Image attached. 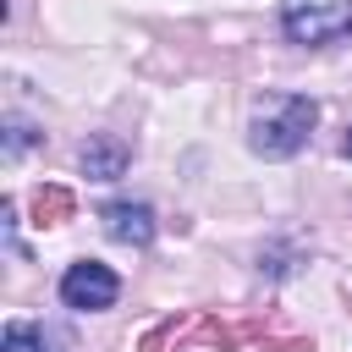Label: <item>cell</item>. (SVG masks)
<instances>
[{"label": "cell", "mask_w": 352, "mask_h": 352, "mask_svg": "<svg viewBox=\"0 0 352 352\" xmlns=\"http://www.w3.org/2000/svg\"><path fill=\"white\" fill-rule=\"evenodd\" d=\"M198 319H204V314H170L160 330H148V336H143V346H138V352H170V346H182L187 336H198Z\"/></svg>", "instance_id": "6"}, {"label": "cell", "mask_w": 352, "mask_h": 352, "mask_svg": "<svg viewBox=\"0 0 352 352\" xmlns=\"http://www.w3.org/2000/svg\"><path fill=\"white\" fill-rule=\"evenodd\" d=\"M126 143L121 138H110V132H99V138H88L82 143V170L94 176V182H116L121 170H126Z\"/></svg>", "instance_id": "5"}, {"label": "cell", "mask_w": 352, "mask_h": 352, "mask_svg": "<svg viewBox=\"0 0 352 352\" xmlns=\"http://www.w3.org/2000/svg\"><path fill=\"white\" fill-rule=\"evenodd\" d=\"M314 121H319V104H314L308 94H275V99H264L258 116H253V148H258L264 160H286V154H297V148L308 143Z\"/></svg>", "instance_id": "1"}, {"label": "cell", "mask_w": 352, "mask_h": 352, "mask_svg": "<svg viewBox=\"0 0 352 352\" xmlns=\"http://www.w3.org/2000/svg\"><path fill=\"white\" fill-rule=\"evenodd\" d=\"M33 220H38V226H60V220H72V192L55 187V182L33 187Z\"/></svg>", "instance_id": "7"}, {"label": "cell", "mask_w": 352, "mask_h": 352, "mask_svg": "<svg viewBox=\"0 0 352 352\" xmlns=\"http://www.w3.org/2000/svg\"><path fill=\"white\" fill-rule=\"evenodd\" d=\"M0 352H50V336L38 330V324H6V341H0Z\"/></svg>", "instance_id": "8"}, {"label": "cell", "mask_w": 352, "mask_h": 352, "mask_svg": "<svg viewBox=\"0 0 352 352\" xmlns=\"http://www.w3.org/2000/svg\"><path fill=\"white\" fill-rule=\"evenodd\" d=\"M28 143H33V126H28V121H22V116H11V132H6V154H11V160H16V154H22V148H28Z\"/></svg>", "instance_id": "9"}, {"label": "cell", "mask_w": 352, "mask_h": 352, "mask_svg": "<svg viewBox=\"0 0 352 352\" xmlns=\"http://www.w3.org/2000/svg\"><path fill=\"white\" fill-rule=\"evenodd\" d=\"M99 220H104V231H110L116 242H132V248L154 242V209H148V204H104Z\"/></svg>", "instance_id": "4"}, {"label": "cell", "mask_w": 352, "mask_h": 352, "mask_svg": "<svg viewBox=\"0 0 352 352\" xmlns=\"http://www.w3.org/2000/svg\"><path fill=\"white\" fill-rule=\"evenodd\" d=\"M116 292H121V280H116V270L110 264H94V258H82V264H72L66 275H60V302L66 308H110L116 302Z\"/></svg>", "instance_id": "3"}, {"label": "cell", "mask_w": 352, "mask_h": 352, "mask_svg": "<svg viewBox=\"0 0 352 352\" xmlns=\"http://www.w3.org/2000/svg\"><path fill=\"white\" fill-rule=\"evenodd\" d=\"M280 22L297 44H324L352 28V0H286Z\"/></svg>", "instance_id": "2"}, {"label": "cell", "mask_w": 352, "mask_h": 352, "mask_svg": "<svg viewBox=\"0 0 352 352\" xmlns=\"http://www.w3.org/2000/svg\"><path fill=\"white\" fill-rule=\"evenodd\" d=\"M346 154H352V132H346Z\"/></svg>", "instance_id": "10"}]
</instances>
